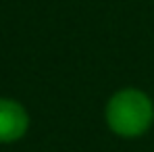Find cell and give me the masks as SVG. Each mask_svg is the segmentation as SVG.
I'll list each match as a JSON object with an SVG mask.
<instances>
[{
  "label": "cell",
  "instance_id": "cell-1",
  "mask_svg": "<svg viewBox=\"0 0 154 152\" xmlns=\"http://www.w3.org/2000/svg\"><path fill=\"white\" fill-rule=\"evenodd\" d=\"M154 108L150 98L137 90H123L115 94L106 106V121L119 135L135 138L152 125Z\"/></svg>",
  "mask_w": 154,
  "mask_h": 152
},
{
  "label": "cell",
  "instance_id": "cell-2",
  "mask_svg": "<svg viewBox=\"0 0 154 152\" xmlns=\"http://www.w3.org/2000/svg\"><path fill=\"white\" fill-rule=\"evenodd\" d=\"M27 129V115L21 104L0 100V142H15Z\"/></svg>",
  "mask_w": 154,
  "mask_h": 152
}]
</instances>
